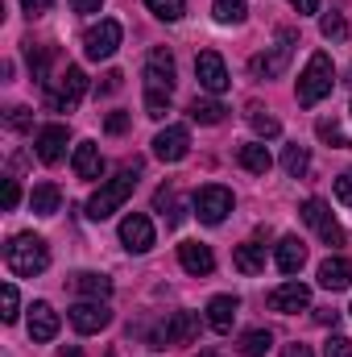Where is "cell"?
<instances>
[{
  "mask_svg": "<svg viewBox=\"0 0 352 357\" xmlns=\"http://www.w3.org/2000/svg\"><path fill=\"white\" fill-rule=\"evenodd\" d=\"M4 262H8V270H13L17 278H33V274H42V270L50 266V250H46L42 237L21 233V237H13V241L4 245Z\"/></svg>",
  "mask_w": 352,
  "mask_h": 357,
  "instance_id": "2",
  "label": "cell"
},
{
  "mask_svg": "<svg viewBox=\"0 0 352 357\" xmlns=\"http://www.w3.org/2000/svg\"><path fill=\"white\" fill-rule=\"evenodd\" d=\"M232 266L241 270V274H262L265 270V245H253V241L237 245V250H232Z\"/></svg>",
  "mask_w": 352,
  "mask_h": 357,
  "instance_id": "24",
  "label": "cell"
},
{
  "mask_svg": "<svg viewBox=\"0 0 352 357\" xmlns=\"http://www.w3.org/2000/svg\"><path fill=\"white\" fill-rule=\"evenodd\" d=\"M50 4H54V0H21V8H25L29 17H42V13H50Z\"/></svg>",
  "mask_w": 352,
  "mask_h": 357,
  "instance_id": "41",
  "label": "cell"
},
{
  "mask_svg": "<svg viewBox=\"0 0 352 357\" xmlns=\"http://www.w3.org/2000/svg\"><path fill=\"white\" fill-rule=\"evenodd\" d=\"M319 137H323V142H336V146H349V150H352V137L340 133V125H336V121H319Z\"/></svg>",
  "mask_w": 352,
  "mask_h": 357,
  "instance_id": "36",
  "label": "cell"
},
{
  "mask_svg": "<svg viewBox=\"0 0 352 357\" xmlns=\"http://www.w3.org/2000/svg\"><path fill=\"white\" fill-rule=\"evenodd\" d=\"M17 199H21L17 178H4V212H13V208H17Z\"/></svg>",
  "mask_w": 352,
  "mask_h": 357,
  "instance_id": "40",
  "label": "cell"
},
{
  "mask_svg": "<svg viewBox=\"0 0 352 357\" xmlns=\"http://www.w3.org/2000/svg\"><path fill=\"white\" fill-rule=\"evenodd\" d=\"M33 146H38V158H42L46 167L63 162V154H67V125H46V129H38Z\"/></svg>",
  "mask_w": 352,
  "mask_h": 357,
  "instance_id": "16",
  "label": "cell"
},
{
  "mask_svg": "<svg viewBox=\"0 0 352 357\" xmlns=\"http://www.w3.org/2000/svg\"><path fill=\"white\" fill-rule=\"evenodd\" d=\"M303 220H307L328 245H344V229L336 225V216H332V208H328L323 199H307V204H303Z\"/></svg>",
  "mask_w": 352,
  "mask_h": 357,
  "instance_id": "11",
  "label": "cell"
},
{
  "mask_svg": "<svg viewBox=\"0 0 352 357\" xmlns=\"http://www.w3.org/2000/svg\"><path fill=\"white\" fill-rule=\"evenodd\" d=\"M29 337H33V341H42V345L58 337V312H54L46 299H38V303L29 307Z\"/></svg>",
  "mask_w": 352,
  "mask_h": 357,
  "instance_id": "17",
  "label": "cell"
},
{
  "mask_svg": "<svg viewBox=\"0 0 352 357\" xmlns=\"http://www.w3.org/2000/svg\"><path fill=\"white\" fill-rule=\"evenodd\" d=\"M269 307L273 312H282V316H294V312H303V307H311V291L294 278V282H282V287H273L269 291Z\"/></svg>",
  "mask_w": 352,
  "mask_h": 357,
  "instance_id": "15",
  "label": "cell"
},
{
  "mask_svg": "<svg viewBox=\"0 0 352 357\" xmlns=\"http://www.w3.org/2000/svg\"><path fill=\"white\" fill-rule=\"evenodd\" d=\"M294 42H298V33H294V29H278V42H273V50L253 59V75H262V79L282 75V71H286V63H290V50H294Z\"/></svg>",
  "mask_w": 352,
  "mask_h": 357,
  "instance_id": "7",
  "label": "cell"
},
{
  "mask_svg": "<svg viewBox=\"0 0 352 357\" xmlns=\"http://www.w3.org/2000/svg\"><path fill=\"white\" fill-rule=\"evenodd\" d=\"M104 129H108V133H125V129H129V112H108Z\"/></svg>",
  "mask_w": 352,
  "mask_h": 357,
  "instance_id": "39",
  "label": "cell"
},
{
  "mask_svg": "<svg viewBox=\"0 0 352 357\" xmlns=\"http://www.w3.org/2000/svg\"><path fill=\"white\" fill-rule=\"evenodd\" d=\"M67 316H71V328L83 333V337H91V333H99V328L112 324V312H108L104 299H83V303H75Z\"/></svg>",
  "mask_w": 352,
  "mask_h": 357,
  "instance_id": "10",
  "label": "cell"
},
{
  "mask_svg": "<svg viewBox=\"0 0 352 357\" xmlns=\"http://www.w3.org/2000/svg\"><path fill=\"white\" fill-rule=\"evenodd\" d=\"M319 33H323L328 42H344V38H349V21H344L340 13H328V17L319 21Z\"/></svg>",
  "mask_w": 352,
  "mask_h": 357,
  "instance_id": "32",
  "label": "cell"
},
{
  "mask_svg": "<svg viewBox=\"0 0 352 357\" xmlns=\"http://www.w3.org/2000/svg\"><path fill=\"white\" fill-rule=\"evenodd\" d=\"M228 212H232V191H228V187L207 183V187L195 191V216H199L203 225H220Z\"/></svg>",
  "mask_w": 352,
  "mask_h": 357,
  "instance_id": "6",
  "label": "cell"
},
{
  "mask_svg": "<svg viewBox=\"0 0 352 357\" xmlns=\"http://www.w3.org/2000/svg\"><path fill=\"white\" fill-rule=\"evenodd\" d=\"M195 79H199V88L211 91V96H224L228 91V67H224V59L216 54V50H203V54H195Z\"/></svg>",
  "mask_w": 352,
  "mask_h": 357,
  "instance_id": "8",
  "label": "cell"
},
{
  "mask_svg": "<svg viewBox=\"0 0 352 357\" xmlns=\"http://www.w3.org/2000/svg\"><path fill=\"white\" fill-rule=\"evenodd\" d=\"M191 154V133L182 129V125H166L158 137H154V158H162V162H182Z\"/></svg>",
  "mask_w": 352,
  "mask_h": 357,
  "instance_id": "14",
  "label": "cell"
},
{
  "mask_svg": "<svg viewBox=\"0 0 352 357\" xmlns=\"http://www.w3.org/2000/svg\"><path fill=\"white\" fill-rule=\"evenodd\" d=\"M178 262H182V270H186V274H195V278H203V274H211V270H216L211 250H207V245H199V241L178 245Z\"/></svg>",
  "mask_w": 352,
  "mask_h": 357,
  "instance_id": "18",
  "label": "cell"
},
{
  "mask_svg": "<svg viewBox=\"0 0 352 357\" xmlns=\"http://www.w3.org/2000/svg\"><path fill=\"white\" fill-rule=\"evenodd\" d=\"M120 241H125L129 254L154 250V225H150V216H145V212H129V216L120 220Z\"/></svg>",
  "mask_w": 352,
  "mask_h": 357,
  "instance_id": "13",
  "label": "cell"
},
{
  "mask_svg": "<svg viewBox=\"0 0 352 357\" xmlns=\"http://www.w3.org/2000/svg\"><path fill=\"white\" fill-rule=\"evenodd\" d=\"M133 187H137V167H133V171H120V175L108 178V183H99V191L88 199V216L91 220H108V216L133 195Z\"/></svg>",
  "mask_w": 352,
  "mask_h": 357,
  "instance_id": "3",
  "label": "cell"
},
{
  "mask_svg": "<svg viewBox=\"0 0 352 357\" xmlns=\"http://www.w3.org/2000/svg\"><path fill=\"white\" fill-rule=\"evenodd\" d=\"M282 167H286V175L290 178H303L307 171H311V154H307V146H298V142L286 146V150H282Z\"/></svg>",
  "mask_w": 352,
  "mask_h": 357,
  "instance_id": "27",
  "label": "cell"
},
{
  "mask_svg": "<svg viewBox=\"0 0 352 357\" xmlns=\"http://www.w3.org/2000/svg\"><path fill=\"white\" fill-rule=\"evenodd\" d=\"M336 199L340 204H352V171H344V175L336 178Z\"/></svg>",
  "mask_w": 352,
  "mask_h": 357,
  "instance_id": "38",
  "label": "cell"
},
{
  "mask_svg": "<svg viewBox=\"0 0 352 357\" xmlns=\"http://www.w3.org/2000/svg\"><path fill=\"white\" fill-rule=\"evenodd\" d=\"M199 357H220V354H199Z\"/></svg>",
  "mask_w": 352,
  "mask_h": 357,
  "instance_id": "48",
  "label": "cell"
},
{
  "mask_svg": "<svg viewBox=\"0 0 352 357\" xmlns=\"http://www.w3.org/2000/svg\"><path fill=\"white\" fill-rule=\"evenodd\" d=\"M349 282H352L349 258H328V262H319V287H323V291H344Z\"/></svg>",
  "mask_w": 352,
  "mask_h": 357,
  "instance_id": "22",
  "label": "cell"
},
{
  "mask_svg": "<svg viewBox=\"0 0 352 357\" xmlns=\"http://www.w3.org/2000/svg\"><path fill=\"white\" fill-rule=\"evenodd\" d=\"M323 357H352V341H349V337H328Z\"/></svg>",
  "mask_w": 352,
  "mask_h": 357,
  "instance_id": "37",
  "label": "cell"
},
{
  "mask_svg": "<svg viewBox=\"0 0 352 357\" xmlns=\"http://www.w3.org/2000/svg\"><path fill=\"white\" fill-rule=\"evenodd\" d=\"M145 91H175V54L170 50H150L145 59Z\"/></svg>",
  "mask_w": 352,
  "mask_h": 357,
  "instance_id": "12",
  "label": "cell"
},
{
  "mask_svg": "<svg viewBox=\"0 0 352 357\" xmlns=\"http://www.w3.org/2000/svg\"><path fill=\"white\" fill-rule=\"evenodd\" d=\"M273 262H278V270H282V274H298V270H303V262H307V245H303L298 237H282V241H278Z\"/></svg>",
  "mask_w": 352,
  "mask_h": 357,
  "instance_id": "21",
  "label": "cell"
},
{
  "mask_svg": "<svg viewBox=\"0 0 352 357\" xmlns=\"http://www.w3.org/2000/svg\"><path fill=\"white\" fill-rule=\"evenodd\" d=\"M332 88H336V67H332V59H328L323 50H315V54L307 59L303 75H298L294 96H298V104H303V108H315L319 100H328V96H332Z\"/></svg>",
  "mask_w": 352,
  "mask_h": 357,
  "instance_id": "1",
  "label": "cell"
},
{
  "mask_svg": "<svg viewBox=\"0 0 352 357\" xmlns=\"http://www.w3.org/2000/svg\"><path fill=\"white\" fill-rule=\"evenodd\" d=\"M71 167L79 178H99L104 175V158H99V146L95 142H79L75 154H71Z\"/></svg>",
  "mask_w": 352,
  "mask_h": 357,
  "instance_id": "19",
  "label": "cell"
},
{
  "mask_svg": "<svg viewBox=\"0 0 352 357\" xmlns=\"http://www.w3.org/2000/svg\"><path fill=\"white\" fill-rule=\"evenodd\" d=\"M145 8L154 17H162V21H178L186 13V0H145Z\"/></svg>",
  "mask_w": 352,
  "mask_h": 357,
  "instance_id": "31",
  "label": "cell"
},
{
  "mask_svg": "<svg viewBox=\"0 0 352 357\" xmlns=\"http://www.w3.org/2000/svg\"><path fill=\"white\" fill-rule=\"evenodd\" d=\"M58 204H63V191H58L54 183H38V187H33V195H29V208H33L38 216H54V212H58Z\"/></svg>",
  "mask_w": 352,
  "mask_h": 357,
  "instance_id": "25",
  "label": "cell"
},
{
  "mask_svg": "<svg viewBox=\"0 0 352 357\" xmlns=\"http://www.w3.org/2000/svg\"><path fill=\"white\" fill-rule=\"evenodd\" d=\"M249 125L257 129V137H278V133H282L278 116H269V112H262V108H249Z\"/></svg>",
  "mask_w": 352,
  "mask_h": 357,
  "instance_id": "33",
  "label": "cell"
},
{
  "mask_svg": "<svg viewBox=\"0 0 352 357\" xmlns=\"http://www.w3.org/2000/svg\"><path fill=\"white\" fill-rule=\"evenodd\" d=\"M216 21H224V25H241L245 21V13H249V4L245 0H216Z\"/></svg>",
  "mask_w": 352,
  "mask_h": 357,
  "instance_id": "30",
  "label": "cell"
},
{
  "mask_svg": "<svg viewBox=\"0 0 352 357\" xmlns=\"http://www.w3.org/2000/svg\"><path fill=\"white\" fill-rule=\"evenodd\" d=\"M83 91H88V75H83L79 67H67V71L58 75V84L46 91V104H50L54 112H71V108L83 100Z\"/></svg>",
  "mask_w": 352,
  "mask_h": 357,
  "instance_id": "5",
  "label": "cell"
},
{
  "mask_svg": "<svg viewBox=\"0 0 352 357\" xmlns=\"http://www.w3.org/2000/svg\"><path fill=\"white\" fill-rule=\"evenodd\" d=\"M199 337V316L195 312H175L158 333H154V349H166V345H186Z\"/></svg>",
  "mask_w": 352,
  "mask_h": 357,
  "instance_id": "9",
  "label": "cell"
},
{
  "mask_svg": "<svg viewBox=\"0 0 352 357\" xmlns=\"http://www.w3.org/2000/svg\"><path fill=\"white\" fill-rule=\"evenodd\" d=\"M224 112H228V108H224L220 100H199V96L191 100V121H199V125H220Z\"/></svg>",
  "mask_w": 352,
  "mask_h": 357,
  "instance_id": "28",
  "label": "cell"
},
{
  "mask_svg": "<svg viewBox=\"0 0 352 357\" xmlns=\"http://www.w3.org/2000/svg\"><path fill=\"white\" fill-rule=\"evenodd\" d=\"M269 345H273L269 328H249V333L241 337V354H245V357H265V354H269Z\"/></svg>",
  "mask_w": 352,
  "mask_h": 357,
  "instance_id": "29",
  "label": "cell"
},
{
  "mask_svg": "<svg viewBox=\"0 0 352 357\" xmlns=\"http://www.w3.org/2000/svg\"><path fill=\"white\" fill-rule=\"evenodd\" d=\"M17 307H21L17 287H13V282H4V287H0V316H4V324H13V320H17Z\"/></svg>",
  "mask_w": 352,
  "mask_h": 357,
  "instance_id": "34",
  "label": "cell"
},
{
  "mask_svg": "<svg viewBox=\"0 0 352 357\" xmlns=\"http://www.w3.org/2000/svg\"><path fill=\"white\" fill-rule=\"evenodd\" d=\"M120 38H125V29H120V21H112V17H104L99 25H91L88 33H83V54H88L91 63H104V59H112V54H116V46H120Z\"/></svg>",
  "mask_w": 352,
  "mask_h": 357,
  "instance_id": "4",
  "label": "cell"
},
{
  "mask_svg": "<svg viewBox=\"0 0 352 357\" xmlns=\"http://www.w3.org/2000/svg\"><path fill=\"white\" fill-rule=\"evenodd\" d=\"M75 291H79L83 299H108V295H112V278L83 270V274H75Z\"/></svg>",
  "mask_w": 352,
  "mask_h": 357,
  "instance_id": "26",
  "label": "cell"
},
{
  "mask_svg": "<svg viewBox=\"0 0 352 357\" xmlns=\"http://www.w3.org/2000/svg\"><path fill=\"white\" fill-rule=\"evenodd\" d=\"M71 8H75V13H99L104 0H71Z\"/></svg>",
  "mask_w": 352,
  "mask_h": 357,
  "instance_id": "44",
  "label": "cell"
},
{
  "mask_svg": "<svg viewBox=\"0 0 352 357\" xmlns=\"http://www.w3.org/2000/svg\"><path fill=\"white\" fill-rule=\"evenodd\" d=\"M8 125L13 129H29V108H13L8 112Z\"/></svg>",
  "mask_w": 352,
  "mask_h": 357,
  "instance_id": "42",
  "label": "cell"
},
{
  "mask_svg": "<svg viewBox=\"0 0 352 357\" xmlns=\"http://www.w3.org/2000/svg\"><path fill=\"white\" fill-rule=\"evenodd\" d=\"M237 295H216L211 303H207V324L216 328V333H232V320H237Z\"/></svg>",
  "mask_w": 352,
  "mask_h": 357,
  "instance_id": "20",
  "label": "cell"
},
{
  "mask_svg": "<svg viewBox=\"0 0 352 357\" xmlns=\"http://www.w3.org/2000/svg\"><path fill=\"white\" fill-rule=\"evenodd\" d=\"M282 357H315V354H311V345L294 341V345H286V349H282Z\"/></svg>",
  "mask_w": 352,
  "mask_h": 357,
  "instance_id": "43",
  "label": "cell"
},
{
  "mask_svg": "<svg viewBox=\"0 0 352 357\" xmlns=\"http://www.w3.org/2000/svg\"><path fill=\"white\" fill-rule=\"evenodd\" d=\"M315 320H319V324H332V328H336V320H340V312H328V307H323V312H315Z\"/></svg>",
  "mask_w": 352,
  "mask_h": 357,
  "instance_id": "47",
  "label": "cell"
},
{
  "mask_svg": "<svg viewBox=\"0 0 352 357\" xmlns=\"http://www.w3.org/2000/svg\"><path fill=\"white\" fill-rule=\"evenodd\" d=\"M237 158H241V167H245L249 175H269V167H273V154L265 150L262 142L241 146V150H237Z\"/></svg>",
  "mask_w": 352,
  "mask_h": 357,
  "instance_id": "23",
  "label": "cell"
},
{
  "mask_svg": "<svg viewBox=\"0 0 352 357\" xmlns=\"http://www.w3.org/2000/svg\"><path fill=\"white\" fill-rule=\"evenodd\" d=\"M145 112L158 121V116H166L170 112V96H162V91H145Z\"/></svg>",
  "mask_w": 352,
  "mask_h": 357,
  "instance_id": "35",
  "label": "cell"
},
{
  "mask_svg": "<svg viewBox=\"0 0 352 357\" xmlns=\"http://www.w3.org/2000/svg\"><path fill=\"white\" fill-rule=\"evenodd\" d=\"M120 79H125L120 71H108V75H104V84H99V91H104V96H108V91H116V88H120Z\"/></svg>",
  "mask_w": 352,
  "mask_h": 357,
  "instance_id": "45",
  "label": "cell"
},
{
  "mask_svg": "<svg viewBox=\"0 0 352 357\" xmlns=\"http://www.w3.org/2000/svg\"><path fill=\"white\" fill-rule=\"evenodd\" d=\"M286 4H294L298 13H319V0H286Z\"/></svg>",
  "mask_w": 352,
  "mask_h": 357,
  "instance_id": "46",
  "label": "cell"
}]
</instances>
